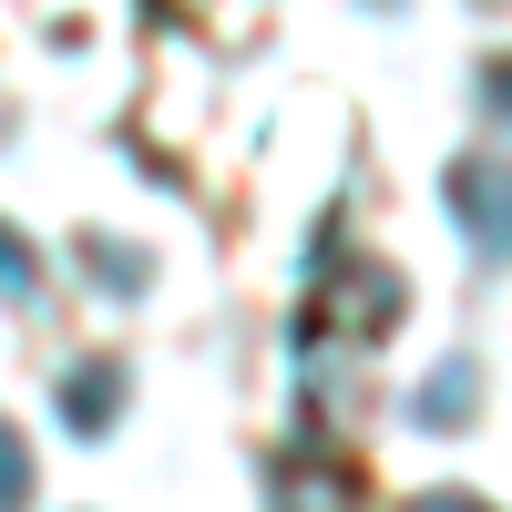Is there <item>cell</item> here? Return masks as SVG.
I'll use <instances>...</instances> for the list:
<instances>
[{
	"label": "cell",
	"instance_id": "cell-1",
	"mask_svg": "<svg viewBox=\"0 0 512 512\" xmlns=\"http://www.w3.org/2000/svg\"><path fill=\"white\" fill-rule=\"evenodd\" d=\"M441 195H451L461 236H472L482 256H512V164L502 154H461L451 175H441Z\"/></svg>",
	"mask_w": 512,
	"mask_h": 512
},
{
	"label": "cell",
	"instance_id": "cell-2",
	"mask_svg": "<svg viewBox=\"0 0 512 512\" xmlns=\"http://www.w3.org/2000/svg\"><path fill=\"white\" fill-rule=\"evenodd\" d=\"M113 400H123V369H113V359H82V369L62 379V420H72V431H103Z\"/></svg>",
	"mask_w": 512,
	"mask_h": 512
},
{
	"label": "cell",
	"instance_id": "cell-3",
	"mask_svg": "<svg viewBox=\"0 0 512 512\" xmlns=\"http://www.w3.org/2000/svg\"><path fill=\"white\" fill-rule=\"evenodd\" d=\"M420 420H431V431H441V420H472V369H431V390H420Z\"/></svg>",
	"mask_w": 512,
	"mask_h": 512
},
{
	"label": "cell",
	"instance_id": "cell-4",
	"mask_svg": "<svg viewBox=\"0 0 512 512\" xmlns=\"http://www.w3.org/2000/svg\"><path fill=\"white\" fill-rule=\"evenodd\" d=\"M93 277H103V287H144V256H113V246H93Z\"/></svg>",
	"mask_w": 512,
	"mask_h": 512
},
{
	"label": "cell",
	"instance_id": "cell-5",
	"mask_svg": "<svg viewBox=\"0 0 512 512\" xmlns=\"http://www.w3.org/2000/svg\"><path fill=\"white\" fill-rule=\"evenodd\" d=\"M482 103H492V113L512 123V62H492V72H482Z\"/></svg>",
	"mask_w": 512,
	"mask_h": 512
}]
</instances>
